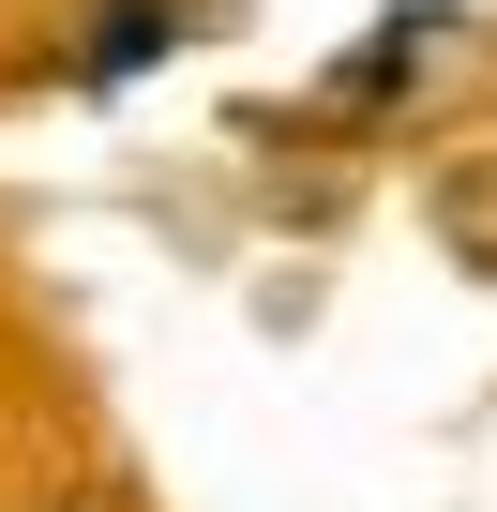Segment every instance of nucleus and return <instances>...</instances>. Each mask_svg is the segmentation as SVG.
<instances>
[{
    "label": "nucleus",
    "instance_id": "1",
    "mask_svg": "<svg viewBox=\"0 0 497 512\" xmlns=\"http://www.w3.org/2000/svg\"><path fill=\"white\" fill-rule=\"evenodd\" d=\"M196 16H166V0H106V31L76 46V76H136V61H166Z\"/></svg>",
    "mask_w": 497,
    "mask_h": 512
}]
</instances>
